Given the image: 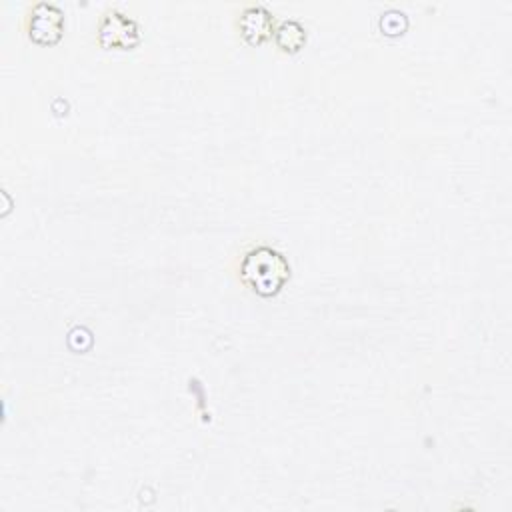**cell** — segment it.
<instances>
[{
  "label": "cell",
  "mask_w": 512,
  "mask_h": 512,
  "mask_svg": "<svg viewBox=\"0 0 512 512\" xmlns=\"http://www.w3.org/2000/svg\"><path fill=\"white\" fill-rule=\"evenodd\" d=\"M290 278V264L272 246L248 250L240 262V280L258 296H276Z\"/></svg>",
  "instance_id": "obj_1"
},
{
  "label": "cell",
  "mask_w": 512,
  "mask_h": 512,
  "mask_svg": "<svg viewBox=\"0 0 512 512\" xmlns=\"http://www.w3.org/2000/svg\"><path fill=\"white\" fill-rule=\"evenodd\" d=\"M64 34V14L56 4L38 2L28 16V36L36 44H56Z\"/></svg>",
  "instance_id": "obj_2"
},
{
  "label": "cell",
  "mask_w": 512,
  "mask_h": 512,
  "mask_svg": "<svg viewBox=\"0 0 512 512\" xmlns=\"http://www.w3.org/2000/svg\"><path fill=\"white\" fill-rule=\"evenodd\" d=\"M140 40L138 24L118 10H108L98 24V42L106 48H132Z\"/></svg>",
  "instance_id": "obj_3"
},
{
  "label": "cell",
  "mask_w": 512,
  "mask_h": 512,
  "mask_svg": "<svg viewBox=\"0 0 512 512\" xmlns=\"http://www.w3.org/2000/svg\"><path fill=\"white\" fill-rule=\"evenodd\" d=\"M274 18L264 6H246L238 18V28L240 34L244 36L246 42L250 44H260L264 42L272 32H274Z\"/></svg>",
  "instance_id": "obj_4"
},
{
  "label": "cell",
  "mask_w": 512,
  "mask_h": 512,
  "mask_svg": "<svg viewBox=\"0 0 512 512\" xmlns=\"http://www.w3.org/2000/svg\"><path fill=\"white\" fill-rule=\"evenodd\" d=\"M272 34L276 46L284 52H298L306 42V30L298 20H282Z\"/></svg>",
  "instance_id": "obj_5"
}]
</instances>
